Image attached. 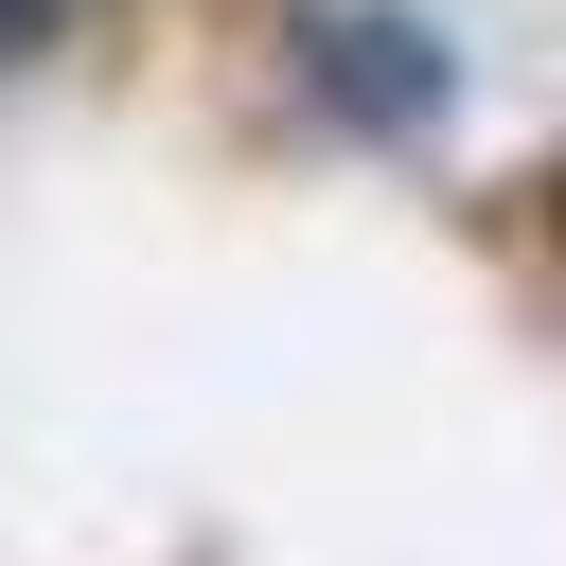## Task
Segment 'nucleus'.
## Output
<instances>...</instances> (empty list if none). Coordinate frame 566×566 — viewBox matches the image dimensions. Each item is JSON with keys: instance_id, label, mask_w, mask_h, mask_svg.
Wrapping results in <instances>:
<instances>
[{"instance_id": "f257e3e1", "label": "nucleus", "mask_w": 566, "mask_h": 566, "mask_svg": "<svg viewBox=\"0 0 566 566\" xmlns=\"http://www.w3.org/2000/svg\"><path fill=\"white\" fill-rule=\"evenodd\" d=\"M301 106L336 142H424V124H460V35L407 18V0H318L301 18Z\"/></svg>"}, {"instance_id": "f03ea898", "label": "nucleus", "mask_w": 566, "mask_h": 566, "mask_svg": "<svg viewBox=\"0 0 566 566\" xmlns=\"http://www.w3.org/2000/svg\"><path fill=\"white\" fill-rule=\"evenodd\" d=\"M35 35H53V0H0V53H35Z\"/></svg>"}]
</instances>
